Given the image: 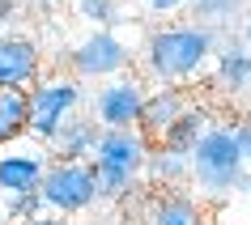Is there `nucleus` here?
I'll return each instance as SVG.
<instances>
[{"label": "nucleus", "instance_id": "1", "mask_svg": "<svg viewBox=\"0 0 251 225\" xmlns=\"http://www.w3.org/2000/svg\"><path fill=\"white\" fill-rule=\"evenodd\" d=\"M217 34L204 26H192V22H179V26H162L149 34L145 43V55H141V64L153 81L162 85H183V81L200 77L204 64H209L213 55H217Z\"/></svg>", "mask_w": 251, "mask_h": 225}, {"label": "nucleus", "instance_id": "2", "mask_svg": "<svg viewBox=\"0 0 251 225\" xmlns=\"http://www.w3.org/2000/svg\"><path fill=\"white\" fill-rule=\"evenodd\" d=\"M149 161V140L141 128H102L98 149H94V174H98V196L102 200H128L136 196V183Z\"/></svg>", "mask_w": 251, "mask_h": 225}, {"label": "nucleus", "instance_id": "3", "mask_svg": "<svg viewBox=\"0 0 251 225\" xmlns=\"http://www.w3.org/2000/svg\"><path fill=\"white\" fill-rule=\"evenodd\" d=\"M192 174L187 183H196L200 196H230L238 187V179L247 174V158L238 145V132L226 123H209V132L200 136V145L192 149Z\"/></svg>", "mask_w": 251, "mask_h": 225}, {"label": "nucleus", "instance_id": "4", "mask_svg": "<svg viewBox=\"0 0 251 225\" xmlns=\"http://www.w3.org/2000/svg\"><path fill=\"white\" fill-rule=\"evenodd\" d=\"M81 98H85V90H81L77 77H60V72L55 77H39L26 90V115H30L26 136L47 145L60 132V123H68L81 111Z\"/></svg>", "mask_w": 251, "mask_h": 225}, {"label": "nucleus", "instance_id": "5", "mask_svg": "<svg viewBox=\"0 0 251 225\" xmlns=\"http://www.w3.org/2000/svg\"><path fill=\"white\" fill-rule=\"evenodd\" d=\"M43 208L55 212V217H73V212H85L98 204V174H94L90 161H51L47 174L39 183Z\"/></svg>", "mask_w": 251, "mask_h": 225}, {"label": "nucleus", "instance_id": "6", "mask_svg": "<svg viewBox=\"0 0 251 225\" xmlns=\"http://www.w3.org/2000/svg\"><path fill=\"white\" fill-rule=\"evenodd\" d=\"M68 64H73V77L77 81H111V77H119V72H128L132 47L119 39L115 30H90V34L73 47Z\"/></svg>", "mask_w": 251, "mask_h": 225}, {"label": "nucleus", "instance_id": "7", "mask_svg": "<svg viewBox=\"0 0 251 225\" xmlns=\"http://www.w3.org/2000/svg\"><path fill=\"white\" fill-rule=\"evenodd\" d=\"M145 93H149L145 81L128 77V72L102 81V90L94 93V119H98V128H136Z\"/></svg>", "mask_w": 251, "mask_h": 225}, {"label": "nucleus", "instance_id": "8", "mask_svg": "<svg viewBox=\"0 0 251 225\" xmlns=\"http://www.w3.org/2000/svg\"><path fill=\"white\" fill-rule=\"evenodd\" d=\"M51 158L43 145H22V149H4L0 153V191L4 196H22V191H39L43 174H47Z\"/></svg>", "mask_w": 251, "mask_h": 225}, {"label": "nucleus", "instance_id": "9", "mask_svg": "<svg viewBox=\"0 0 251 225\" xmlns=\"http://www.w3.org/2000/svg\"><path fill=\"white\" fill-rule=\"evenodd\" d=\"M43 77L39 43L26 34H4L0 39V90H30Z\"/></svg>", "mask_w": 251, "mask_h": 225}, {"label": "nucleus", "instance_id": "10", "mask_svg": "<svg viewBox=\"0 0 251 225\" xmlns=\"http://www.w3.org/2000/svg\"><path fill=\"white\" fill-rule=\"evenodd\" d=\"M98 136H102L98 119L77 111L68 123H60V132H55L43 149H47V158H51V161H90L94 149H98Z\"/></svg>", "mask_w": 251, "mask_h": 225}, {"label": "nucleus", "instance_id": "11", "mask_svg": "<svg viewBox=\"0 0 251 225\" xmlns=\"http://www.w3.org/2000/svg\"><path fill=\"white\" fill-rule=\"evenodd\" d=\"M136 225H204V208H200L196 196L162 191V196H149L145 204H141Z\"/></svg>", "mask_w": 251, "mask_h": 225}, {"label": "nucleus", "instance_id": "12", "mask_svg": "<svg viewBox=\"0 0 251 225\" xmlns=\"http://www.w3.org/2000/svg\"><path fill=\"white\" fill-rule=\"evenodd\" d=\"M187 93L183 90H175V85H166V90H149L145 93V106H141V119H136V128H141V136H145L149 145L158 140L166 128H171L179 115L187 111Z\"/></svg>", "mask_w": 251, "mask_h": 225}, {"label": "nucleus", "instance_id": "13", "mask_svg": "<svg viewBox=\"0 0 251 225\" xmlns=\"http://www.w3.org/2000/svg\"><path fill=\"white\" fill-rule=\"evenodd\" d=\"M213 72H217L222 93H230V98L251 93V51L243 43H222L213 55Z\"/></svg>", "mask_w": 251, "mask_h": 225}, {"label": "nucleus", "instance_id": "14", "mask_svg": "<svg viewBox=\"0 0 251 225\" xmlns=\"http://www.w3.org/2000/svg\"><path fill=\"white\" fill-rule=\"evenodd\" d=\"M243 17H247V0H187V22L213 34H222L226 26H234Z\"/></svg>", "mask_w": 251, "mask_h": 225}, {"label": "nucleus", "instance_id": "15", "mask_svg": "<svg viewBox=\"0 0 251 225\" xmlns=\"http://www.w3.org/2000/svg\"><path fill=\"white\" fill-rule=\"evenodd\" d=\"M145 174L162 187V191H175V187H183V183H187L192 161H187V153H175V149H166V145H149Z\"/></svg>", "mask_w": 251, "mask_h": 225}, {"label": "nucleus", "instance_id": "16", "mask_svg": "<svg viewBox=\"0 0 251 225\" xmlns=\"http://www.w3.org/2000/svg\"><path fill=\"white\" fill-rule=\"evenodd\" d=\"M204 132H209V115H204L200 106H187V111L158 136V140H153V145H166V149H175V153H187V158H192V149L200 145V136H204Z\"/></svg>", "mask_w": 251, "mask_h": 225}, {"label": "nucleus", "instance_id": "17", "mask_svg": "<svg viewBox=\"0 0 251 225\" xmlns=\"http://www.w3.org/2000/svg\"><path fill=\"white\" fill-rule=\"evenodd\" d=\"M26 90H0V149L17 145L26 136Z\"/></svg>", "mask_w": 251, "mask_h": 225}, {"label": "nucleus", "instance_id": "18", "mask_svg": "<svg viewBox=\"0 0 251 225\" xmlns=\"http://www.w3.org/2000/svg\"><path fill=\"white\" fill-rule=\"evenodd\" d=\"M43 208V196L39 191H22V196H4V212H0V225H22L30 217H39Z\"/></svg>", "mask_w": 251, "mask_h": 225}, {"label": "nucleus", "instance_id": "19", "mask_svg": "<svg viewBox=\"0 0 251 225\" xmlns=\"http://www.w3.org/2000/svg\"><path fill=\"white\" fill-rule=\"evenodd\" d=\"M81 17H90V22H98V30H111L119 22V9L115 0H90V4H77Z\"/></svg>", "mask_w": 251, "mask_h": 225}, {"label": "nucleus", "instance_id": "20", "mask_svg": "<svg viewBox=\"0 0 251 225\" xmlns=\"http://www.w3.org/2000/svg\"><path fill=\"white\" fill-rule=\"evenodd\" d=\"M136 4L153 17H171V13H183L187 9V0H136Z\"/></svg>", "mask_w": 251, "mask_h": 225}, {"label": "nucleus", "instance_id": "21", "mask_svg": "<svg viewBox=\"0 0 251 225\" xmlns=\"http://www.w3.org/2000/svg\"><path fill=\"white\" fill-rule=\"evenodd\" d=\"M234 132H238V145H243V158H247V166H251V119L238 123Z\"/></svg>", "mask_w": 251, "mask_h": 225}, {"label": "nucleus", "instance_id": "22", "mask_svg": "<svg viewBox=\"0 0 251 225\" xmlns=\"http://www.w3.org/2000/svg\"><path fill=\"white\" fill-rule=\"evenodd\" d=\"M22 225H68V217H55V212H39V217H30Z\"/></svg>", "mask_w": 251, "mask_h": 225}, {"label": "nucleus", "instance_id": "23", "mask_svg": "<svg viewBox=\"0 0 251 225\" xmlns=\"http://www.w3.org/2000/svg\"><path fill=\"white\" fill-rule=\"evenodd\" d=\"M17 9H22V0H0V22H13Z\"/></svg>", "mask_w": 251, "mask_h": 225}, {"label": "nucleus", "instance_id": "24", "mask_svg": "<svg viewBox=\"0 0 251 225\" xmlns=\"http://www.w3.org/2000/svg\"><path fill=\"white\" fill-rule=\"evenodd\" d=\"M238 43H243V47L251 51V13L243 17V22H238Z\"/></svg>", "mask_w": 251, "mask_h": 225}, {"label": "nucleus", "instance_id": "25", "mask_svg": "<svg viewBox=\"0 0 251 225\" xmlns=\"http://www.w3.org/2000/svg\"><path fill=\"white\" fill-rule=\"evenodd\" d=\"M22 4H30V9H47V4H55V0H22Z\"/></svg>", "mask_w": 251, "mask_h": 225}, {"label": "nucleus", "instance_id": "26", "mask_svg": "<svg viewBox=\"0 0 251 225\" xmlns=\"http://www.w3.org/2000/svg\"><path fill=\"white\" fill-rule=\"evenodd\" d=\"M0 212H4V191H0Z\"/></svg>", "mask_w": 251, "mask_h": 225}, {"label": "nucleus", "instance_id": "27", "mask_svg": "<svg viewBox=\"0 0 251 225\" xmlns=\"http://www.w3.org/2000/svg\"><path fill=\"white\" fill-rule=\"evenodd\" d=\"M77 4H90V0H77Z\"/></svg>", "mask_w": 251, "mask_h": 225}]
</instances>
